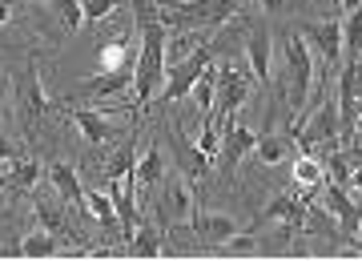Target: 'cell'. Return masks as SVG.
<instances>
[{
    "instance_id": "6da1fadb",
    "label": "cell",
    "mask_w": 362,
    "mask_h": 274,
    "mask_svg": "<svg viewBox=\"0 0 362 274\" xmlns=\"http://www.w3.org/2000/svg\"><path fill=\"white\" fill-rule=\"evenodd\" d=\"M157 16L177 33H206L238 21L242 4L238 0H157Z\"/></svg>"
},
{
    "instance_id": "7a4b0ae2",
    "label": "cell",
    "mask_w": 362,
    "mask_h": 274,
    "mask_svg": "<svg viewBox=\"0 0 362 274\" xmlns=\"http://www.w3.org/2000/svg\"><path fill=\"white\" fill-rule=\"evenodd\" d=\"M13 93H16V118H21V125H25L28 137H37L40 125H45V118L52 113V101H49V93H45V85H40V65H37L33 52L25 57V65H21V73H16Z\"/></svg>"
},
{
    "instance_id": "3957f363",
    "label": "cell",
    "mask_w": 362,
    "mask_h": 274,
    "mask_svg": "<svg viewBox=\"0 0 362 274\" xmlns=\"http://www.w3.org/2000/svg\"><path fill=\"white\" fill-rule=\"evenodd\" d=\"M250 93H254V73H242V69L221 65V61H218V97H214V121H218L221 133L233 125V113H238V109L250 101Z\"/></svg>"
},
{
    "instance_id": "277c9868",
    "label": "cell",
    "mask_w": 362,
    "mask_h": 274,
    "mask_svg": "<svg viewBox=\"0 0 362 274\" xmlns=\"http://www.w3.org/2000/svg\"><path fill=\"white\" fill-rule=\"evenodd\" d=\"M209 65H214V45H197L185 61H177V65L165 69V85H161V93H157V101L173 105V101H181V97H189L194 81L202 77Z\"/></svg>"
},
{
    "instance_id": "5b68a950",
    "label": "cell",
    "mask_w": 362,
    "mask_h": 274,
    "mask_svg": "<svg viewBox=\"0 0 362 274\" xmlns=\"http://www.w3.org/2000/svg\"><path fill=\"white\" fill-rule=\"evenodd\" d=\"M161 137L173 145V154H177V170L185 173V182H206L209 173H214V157H209L202 145L189 142V137L177 130V121H165Z\"/></svg>"
},
{
    "instance_id": "8992f818",
    "label": "cell",
    "mask_w": 362,
    "mask_h": 274,
    "mask_svg": "<svg viewBox=\"0 0 362 274\" xmlns=\"http://www.w3.org/2000/svg\"><path fill=\"white\" fill-rule=\"evenodd\" d=\"M322 206L334 214V222H338V230H342V238H346V246H354L362 210H358V202L346 194V185H342V182H326L322 185Z\"/></svg>"
},
{
    "instance_id": "52a82bcc",
    "label": "cell",
    "mask_w": 362,
    "mask_h": 274,
    "mask_svg": "<svg viewBox=\"0 0 362 274\" xmlns=\"http://www.w3.org/2000/svg\"><path fill=\"white\" fill-rule=\"evenodd\" d=\"M254 145H258V133L250 130V125H238V121H233L230 130L221 133V149H218V173L221 178H233L238 166H242V157L254 154Z\"/></svg>"
},
{
    "instance_id": "ba28073f",
    "label": "cell",
    "mask_w": 362,
    "mask_h": 274,
    "mask_svg": "<svg viewBox=\"0 0 362 274\" xmlns=\"http://www.w3.org/2000/svg\"><path fill=\"white\" fill-rule=\"evenodd\" d=\"M189 230L197 234V242H202V246H214V250H218L221 242H230V238L238 234V218L194 206V214H189Z\"/></svg>"
},
{
    "instance_id": "9c48e42d",
    "label": "cell",
    "mask_w": 362,
    "mask_h": 274,
    "mask_svg": "<svg viewBox=\"0 0 362 274\" xmlns=\"http://www.w3.org/2000/svg\"><path fill=\"white\" fill-rule=\"evenodd\" d=\"M298 33L306 37V45L322 57L326 65L342 61V21H318V25H306V28H298Z\"/></svg>"
},
{
    "instance_id": "30bf717a",
    "label": "cell",
    "mask_w": 362,
    "mask_h": 274,
    "mask_svg": "<svg viewBox=\"0 0 362 274\" xmlns=\"http://www.w3.org/2000/svg\"><path fill=\"white\" fill-rule=\"evenodd\" d=\"M246 61H250V73L258 85H270L274 81V37L270 28L254 25V33L246 37Z\"/></svg>"
},
{
    "instance_id": "8fae6325",
    "label": "cell",
    "mask_w": 362,
    "mask_h": 274,
    "mask_svg": "<svg viewBox=\"0 0 362 274\" xmlns=\"http://www.w3.org/2000/svg\"><path fill=\"white\" fill-rule=\"evenodd\" d=\"M133 65H137V57L125 61V65H117V69H101L97 77H89L81 85V93L85 97H117V93H129L133 89Z\"/></svg>"
},
{
    "instance_id": "7c38bea8",
    "label": "cell",
    "mask_w": 362,
    "mask_h": 274,
    "mask_svg": "<svg viewBox=\"0 0 362 274\" xmlns=\"http://www.w3.org/2000/svg\"><path fill=\"white\" fill-rule=\"evenodd\" d=\"M73 125L89 145H109L117 137V125L105 113H93V109H73Z\"/></svg>"
},
{
    "instance_id": "4fadbf2b",
    "label": "cell",
    "mask_w": 362,
    "mask_h": 274,
    "mask_svg": "<svg viewBox=\"0 0 362 274\" xmlns=\"http://www.w3.org/2000/svg\"><path fill=\"white\" fill-rule=\"evenodd\" d=\"M298 149V142L290 133H258V145H254V157H258L262 166H282L290 161Z\"/></svg>"
},
{
    "instance_id": "5bb4252c",
    "label": "cell",
    "mask_w": 362,
    "mask_h": 274,
    "mask_svg": "<svg viewBox=\"0 0 362 274\" xmlns=\"http://www.w3.org/2000/svg\"><path fill=\"white\" fill-rule=\"evenodd\" d=\"M45 178L52 182V190L65 198V202H73V206L85 210V190H81V178L73 166H65V161H52L49 170H45Z\"/></svg>"
},
{
    "instance_id": "9a60e30c",
    "label": "cell",
    "mask_w": 362,
    "mask_h": 274,
    "mask_svg": "<svg viewBox=\"0 0 362 274\" xmlns=\"http://www.w3.org/2000/svg\"><path fill=\"white\" fill-rule=\"evenodd\" d=\"M294 185L302 190L298 198H310V194H322V185H326V170H322V161L314 154H302L294 161Z\"/></svg>"
},
{
    "instance_id": "2e32d148",
    "label": "cell",
    "mask_w": 362,
    "mask_h": 274,
    "mask_svg": "<svg viewBox=\"0 0 362 274\" xmlns=\"http://www.w3.org/2000/svg\"><path fill=\"white\" fill-rule=\"evenodd\" d=\"M133 178H137V185H145V190L161 185V178H165V157H161V149H157L153 142H149V149L137 154V161H133Z\"/></svg>"
},
{
    "instance_id": "e0dca14e",
    "label": "cell",
    "mask_w": 362,
    "mask_h": 274,
    "mask_svg": "<svg viewBox=\"0 0 362 274\" xmlns=\"http://www.w3.org/2000/svg\"><path fill=\"white\" fill-rule=\"evenodd\" d=\"M40 173H45V166L40 161H33V157H16V161H8V190H21V194H28V190H37Z\"/></svg>"
},
{
    "instance_id": "ac0fdd59",
    "label": "cell",
    "mask_w": 362,
    "mask_h": 274,
    "mask_svg": "<svg viewBox=\"0 0 362 274\" xmlns=\"http://www.w3.org/2000/svg\"><path fill=\"white\" fill-rule=\"evenodd\" d=\"M189 97L197 101V109H202V113H214V97H218V61H214V65H209L206 73L194 81Z\"/></svg>"
},
{
    "instance_id": "d6986e66",
    "label": "cell",
    "mask_w": 362,
    "mask_h": 274,
    "mask_svg": "<svg viewBox=\"0 0 362 274\" xmlns=\"http://www.w3.org/2000/svg\"><path fill=\"white\" fill-rule=\"evenodd\" d=\"M85 206L93 210V218L105 226V230H121V222H117V206L113 198L101 194V190H85Z\"/></svg>"
},
{
    "instance_id": "ffe728a7",
    "label": "cell",
    "mask_w": 362,
    "mask_h": 274,
    "mask_svg": "<svg viewBox=\"0 0 362 274\" xmlns=\"http://www.w3.org/2000/svg\"><path fill=\"white\" fill-rule=\"evenodd\" d=\"M129 254H137V258H153V254H161V230L149 222H141L137 230H133L129 238Z\"/></svg>"
},
{
    "instance_id": "44dd1931",
    "label": "cell",
    "mask_w": 362,
    "mask_h": 274,
    "mask_svg": "<svg viewBox=\"0 0 362 274\" xmlns=\"http://www.w3.org/2000/svg\"><path fill=\"white\" fill-rule=\"evenodd\" d=\"M133 161H137V125H133L129 142L121 145L113 154V161H109V182H121L125 173H133Z\"/></svg>"
},
{
    "instance_id": "7402d4cb",
    "label": "cell",
    "mask_w": 362,
    "mask_h": 274,
    "mask_svg": "<svg viewBox=\"0 0 362 274\" xmlns=\"http://www.w3.org/2000/svg\"><path fill=\"white\" fill-rule=\"evenodd\" d=\"M342 45H346V61L362 57V4L354 13H346V21H342Z\"/></svg>"
},
{
    "instance_id": "603a6c76",
    "label": "cell",
    "mask_w": 362,
    "mask_h": 274,
    "mask_svg": "<svg viewBox=\"0 0 362 274\" xmlns=\"http://www.w3.org/2000/svg\"><path fill=\"white\" fill-rule=\"evenodd\" d=\"M61 250V238L49 234V230H37V234L21 238V254L25 258H45V254H57Z\"/></svg>"
},
{
    "instance_id": "cb8c5ba5",
    "label": "cell",
    "mask_w": 362,
    "mask_h": 274,
    "mask_svg": "<svg viewBox=\"0 0 362 274\" xmlns=\"http://www.w3.org/2000/svg\"><path fill=\"white\" fill-rule=\"evenodd\" d=\"M37 218H40V230L49 234H69V222H65V210L49 202V198H37Z\"/></svg>"
},
{
    "instance_id": "d4e9b609",
    "label": "cell",
    "mask_w": 362,
    "mask_h": 274,
    "mask_svg": "<svg viewBox=\"0 0 362 274\" xmlns=\"http://www.w3.org/2000/svg\"><path fill=\"white\" fill-rule=\"evenodd\" d=\"M52 13H57V21H61L65 33H77V28L85 25V8H81V0H52Z\"/></svg>"
},
{
    "instance_id": "484cf974",
    "label": "cell",
    "mask_w": 362,
    "mask_h": 274,
    "mask_svg": "<svg viewBox=\"0 0 362 274\" xmlns=\"http://www.w3.org/2000/svg\"><path fill=\"white\" fill-rule=\"evenodd\" d=\"M169 214H173V222H189V214H194V194H189V185H169Z\"/></svg>"
},
{
    "instance_id": "4316f807",
    "label": "cell",
    "mask_w": 362,
    "mask_h": 274,
    "mask_svg": "<svg viewBox=\"0 0 362 274\" xmlns=\"http://www.w3.org/2000/svg\"><path fill=\"white\" fill-rule=\"evenodd\" d=\"M197 45H202V40H197L194 33H181L177 40H165V69H169V65H177V61H185V57H189Z\"/></svg>"
},
{
    "instance_id": "83f0119b",
    "label": "cell",
    "mask_w": 362,
    "mask_h": 274,
    "mask_svg": "<svg viewBox=\"0 0 362 274\" xmlns=\"http://www.w3.org/2000/svg\"><path fill=\"white\" fill-rule=\"evenodd\" d=\"M322 161V170H326V182H342V185H350V161L338 149H330L326 157H318Z\"/></svg>"
},
{
    "instance_id": "f1b7e54d",
    "label": "cell",
    "mask_w": 362,
    "mask_h": 274,
    "mask_svg": "<svg viewBox=\"0 0 362 274\" xmlns=\"http://www.w3.org/2000/svg\"><path fill=\"white\" fill-rule=\"evenodd\" d=\"M81 8H85V25H101L117 8V0H81Z\"/></svg>"
},
{
    "instance_id": "f546056e",
    "label": "cell",
    "mask_w": 362,
    "mask_h": 274,
    "mask_svg": "<svg viewBox=\"0 0 362 274\" xmlns=\"http://www.w3.org/2000/svg\"><path fill=\"white\" fill-rule=\"evenodd\" d=\"M221 254H258V238L254 234H233L230 242H221Z\"/></svg>"
},
{
    "instance_id": "4dcf8cb0",
    "label": "cell",
    "mask_w": 362,
    "mask_h": 274,
    "mask_svg": "<svg viewBox=\"0 0 362 274\" xmlns=\"http://www.w3.org/2000/svg\"><path fill=\"white\" fill-rule=\"evenodd\" d=\"M125 61H133V52L117 40V45H105L101 49V69H117V65H125Z\"/></svg>"
},
{
    "instance_id": "1f68e13d",
    "label": "cell",
    "mask_w": 362,
    "mask_h": 274,
    "mask_svg": "<svg viewBox=\"0 0 362 274\" xmlns=\"http://www.w3.org/2000/svg\"><path fill=\"white\" fill-rule=\"evenodd\" d=\"M21 157V149H16L8 137H4V130H0V166H8V161H16Z\"/></svg>"
},
{
    "instance_id": "d6a6232c",
    "label": "cell",
    "mask_w": 362,
    "mask_h": 274,
    "mask_svg": "<svg viewBox=\"0 0 362 274\" xmlns=\"http://www.w3.org/2000/svg\"><path fill=\"white\" fill-rule=\"evenodd\" d=\"M258 4L266 8V13H278V8H290L294 0H258Z\"/></svg>"
},
{
    "instance_id": "836d02e7",
    "label": "cell",
    "mask_w": 362,
    "mask_h": 274,
    "mask_svg": "<svg viewBox=\"0 0 362 274\" xmlns=\"http://www.w3.org/2000/svg\"><path fill=\"white\" fill-rule=\"evenodd\" d=\"M13 21V0H0V25H8Z\"/></svg>"
},
{
    "instance_id": "e575fe53",
    "label": "cell",
    "mask_w": 362,
    "mask_h": 274,
    "mask_svg": "<svg viewBox=\"0 0 362 274\" xmlns=\"http://www.w3.org/2000/svg\"><path fill=\"white\" fill-rule=\"evenodd\" d=\"M350 185H354V190H362V166H358V170H350Z\"/></svg>"
},
{
    "instance_id": "d590c367",
    "label": "cell",
    "mask_w": 362,
    "mask_h": 274,
    "mask_svg": "<svg viewBox=\"0 0 362 274\" xmlns=\"http://www.w3.org/2000/svg\"><path fill=\"white\" fill-rule=\"evenodd\" d=\"M358 4H362V0H342V13H354Z\"/></svg>"
},
{
    "instance_id": "8d00e7d4",
    "label": "cell",
    "mask_w": 362,
    "mask_h": 274,
    "mask_svg": "<svg viewBox=\"0 0 362 274\" xmlns=\"http://www.w3.org/2000/svg\"><path fill=\"white\" fill-rule=\"evenodd\" d=\"M354 250L362 254V222H358V234H354Z\"/></svg>"
},
{
    "instance_id": "74e56055",
    "label": "cell",
    "mask_w": 362,
    "mask_h": 274,
    "mask_svg": "<svg viewBox=\"0 0 362 274\" xmlns=\"http://www.w3.org/2000/svg\"><path fill=\"white\" fill-rule=\"evenodd\" d=\"M354 133H362V109H358V118H354Z\"/></svg>"
},
{
    "instance_id": "f35d334b",
    "label": "cell",
    "mask_w": 362,
    "mask_h": 274,
    "mask_svg": "<svg viewBox=\"0 0 362 274\" xmlns=\"http://www.w3.org/2000/svg\"><path fill=\"white\" fill-rule=\"evenodd\" d=\"M0 190H4V185H0Z\"/></svg>"
}]
</instances>
